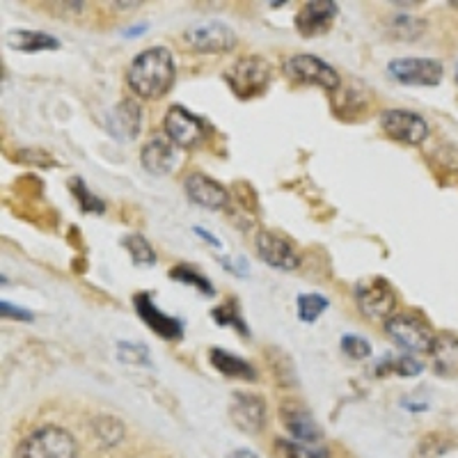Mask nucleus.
Segmentation results:
<instances>
[{
    "label": "nucleus",
    "instance_id": "393cba45",
    "mask_svg": "<svg viewBox=\"0 0 458 458\" xmlns=\"http://www.w3.org/2000/svg\"><path fill=\"white\" fill-rule=\"evenodd\" d=\"M424 28H427V21L411 14H401L392 21V32H394L396 39H406V42L417 39L424 32Z\"/></svg>",
    "mask_w": 458,
    "mask_h": 458
},
{
    "label": "nucleus",
    "instance_id": "bb28decb",
    "mask_svg": "<svg viewBox=\"0 0 458 458\" xmlns=\"http://www.w3.org/2000/svg\"><path fill=\"white\" fill-rule=\"evenodd\" d=\"M170 277H174V280L183 282V284H191V286H198L199 292L204 293V296H214V286H211V282L207 280V277L202 276V273H198L193 268V266H177V268H172L170 271Z\"/></svg>",
    "mask_w": 458,
    "mask_h": 458
},
{
    "label": "nucleus",
    "instance_id": "4468645a",
    "mask_svg": "<svg viewBox=\"0 0 458 458\" xmlns=\"http://www.w3.org/2000/svg\"><path fill=\"white\" fill-rule=\"evenodd\" d=\"M339 14V5L333 0H310L296 14V30L302 37H318L328 32Z\"/></svg>",
    "mask_w": 458,
    "mask_h": 458
},
{
    "label": "nucleus",
    "instance_id": "c9c22d12",
    "mask_svg": "<svg viewBox=\"0 0 458 458\" xmlns=\"http://www.w3.org/2000/svg\"><path fill=\"white\" fill-rule=\"evenodd\" d=\"M232 458H257V456L252 452H248V449H239V452L232 454Z\"/></svg>",
    "mask_w": 458,
    "mask_h": 458
},
{
    "label": "nucleus",
    "instance_id": "0eeeda50",
    "mask_svg": "<svg viewBox=\"0 0 458 458\" xmlns=\"http://www.w3.org/2000/svg\"><path fill=\"white\" fill-rule=\"evenodd\" d=\"M380 129L386 131L392 140L406 142V145H422L428 138V124L422 114L403 108L383 110Z\"/></svg>",
    "mask_w": 458,
    "mask_h": 458
},
{
    "label": "nucleus",
    "instance_id": "aec40b11",
    "mask_svg": "<svg viewBox=\"0 0 458 458\" xmlns=\"http://www.w3.org/2000/svg\"><path fill=\"white\" fill-rule=\"evenodd\" d=\"M208 360H211V365H214L220 374L227 376V378H241V380L257 378V371L250 362H245L243 358L229 353V351L225 349H211Z\"/></svg>",
    "mask_w": 458,
    "mask_h": 458
},
{
    "label": "nucleus",
    "instance_id": "7c9ffc66",
    "mask_svg": "<svg viewBox=\"0 0 458 458\" xmlns=\"http://www.w3.org/2000/svg\"><path fill=\"white\" fill-rule=\"evenodd\" d=\"M342 353L353 360H365L371 355V346L365 337L358 335H344L342 337Z\"/></svg>",
    "mask_w": 458,
    "mask_h": 458
},
{
    "label": "nucleus",
    "instance_id": "72a5a7b5",
    "mask_svg": "<svg viewBox=\"0 0 458 458\" xmlns=\"http://www.w3.org/2000/svg\"><path fill=\"white\" fill-rule=\"evenodd\" d=\"M195 234H198L199 239H204V241H207V243H214L216 248H223V243H220V241L216 239L214 234H207V232H204L202 227H195Z\"/></svg>",
    "mask_w": 458,
    "mask_h": 458
},
{
    "label": "nucleus",
    "instance_id": "412c9836",
    "mask_svg": "<svg viewBox=\"0 0 458 458\" xmlns=\"http://www.w3.org/2000/svg\"><path fill=\"white\" fill-rule=\"evenodd\" d=\"M7 44L14 51H57L60 48V42H57L53 35H47V32L39 30H12L7 35Z\"/></svg>",
    "mask_w": 458,
    "mask_h": 458
},
{
    "label": "nucleus",
    "instance_id": "f3484780",
    "mask_svg": "<svg viewBox=\"0 0 458 458\" xmlns=\"http://www.w3.org/2000/svg\"><path fill=\"white\" fill-rule=\"evenodd\" d=\"M183 191H186L191 202L204 208H223L229 202V193L225 191V186H220L216 179L207 177L202 172L188 174L186 182H183Z\"/></svg>",
    "mask_w": 458,
    "mask_h": 458
},
{
    "label": "nucleus",
    "instance_id": "f8f14e48",
    "mask_svg": "<svg viewBox=\"0 0 458 458\" xmlns=\"http://www.w3.org/2000/svg\"><path fill=\"white\" fill-rule=\"evenodd\" d=\"M140 163L149 174L165 177V174H170L177 167V145L172 142L167 133H154L142 145Z\"/></svg>",
    "mask_w": 458,
    "mask_h": 458
},
{
    "label": "nucleus",
    "instance_id": "cd10ccee",
    "mask_svg": "<svg viewBox=\"0 0 458 458\" xmlns=\"http://www.w3.org/2000/svg\"><path fill=\"white\" fill-rule=\"evenodd\" d=\"M452 447V440L443 433H433V436H427L424 440H420L415 449V458H437L443 456L445 452H449Z\"/></svg>",
    "mask_w": 458,
    "mask_h": 458
},
{
    "label": "nucleus",
    "instance_id": "6ab92c4d",
    "mask_svg": "<svg viewBox=\"0 0 458 458\" xmlns=\"http://www.w3.org/2000/svg\"><path fill=\"white\" fill-rule=\"evenodd\" d=\"M433 369L440 376L458 374V339L452 335H437L431 346Z\"/></svg>",
    "mask_w": 458,
    "mask_h": 458
},
{
    "label": "nucleus",
    "instance_id": "39448f33",
    "mask_svg": "<svg viewBox=\"0 0 458 458\" xmlns=\"http://www.w3.org/2000/svg\"><path fill=\"white\" fill-rule=\"evenodd\" d=\"M355 301L360 312L371 321H387L396 308V293L383 277L362 280L355 286Z\"/></svg>",
    "mask_w": 458,
    "mask_h": 458
},
{
    "label": "nucleus",
    "instance_id": "2eb2a0df",
    "mask_svg": "<svg viewBox=\"0 0 458 458\" xmlns=\"http://www.w3.org/2000/svg\"><path fill=\"white\" fill-rule=\"evenodd\" d=\"M280 420L284 428L292 433L296 443L312 445L318 443L323 437V428L318 427L312 412L308 408H302L296 401H286L280 406Z\"/></svg>",
    "mask_w": 458,
    "mask_h": 458
},
{
    "label": "nucleus",
    "instance_id": "4be33fe9",
    "mask_svg": "<svg viewBox=\"0 0 458 458\" xmlns=\"http://www.w3.org/2000/svg\"><path fill=\"white\" fill-rule=\"evenodd\" d=\"M124 248L131 255L136 266H154L157 264V252L149 245V241L142 234H129L124 236Z\"/></svg>",
    "mask_w": 458,
    "mask_h": 458
},
{
    "label": "nucleus",
    "instance_id": "1a4fd4ad",
    "mask_svg": "<svg viewBox=\"0 0 458 458\" xmlns=\"http://www.w3.org/2000/svg\"><path fill=\"white\" fill-rule=\"evenodd\" d=\"M390 73L403 85H424L433 88L443 81V63L431 57H399L390 63Z\"/></svg>",
    "mask_w": 458,
    "mask_h": 458
},
{
    "label": "nucleus",
    "instance_id": "7ed1b4c3",
    "mask_svg": "<svg viewBox=\"0 0 458 458\" xmlns=\"http://www.w3.org/2000/svg\"><path fill=\"white\" fill-rule=\"evenodd\" d=\"M225 81H227L229 89L241 101L257 99V97H261L268 89V83H271V67L259 55L243 57V60L234 63L225 72Z\"/></svg>",
    "mask_w": 458,
    "mask_h": 458
},
{
    "label": "nucleus",
    "instance_id": "473e14b6",
    "mask_svg": "<svg viewBox=\"0 0 458 458\" xmlns=\"http://www.w3.org/2000/svg\"><path fill=\"white\" fill-rule=\"evenodd\" d=\"M3 317H12V318H16V321H30L32 314L26 312V310L14 308V305H10L7 301H3Z\"/></svg>",
    "mask_w": 458,
    "mask_h": 458
},
{
    "label": "nucleus",
    "instance_id": "b1692460",
    "mask_svg": "<svg viewBox=\"0 0 458 458\" xmlns=\"http://www.w3.org/2000/svg\"><path fill=\"white\" fill-rule=\"evenodd\" d=\"M328 310V298L321 293H302L298 296V318L302 323H314Z\"/></svg>",
    "mask_w": 458,
    "mask_h": 458
},
{
    "label": "nucleus",
    "instance_id": "20e7f679",
    "mask_svg": "<svg viewBox=\"0 0 458 458\" xmlns=\"http://www.w3.org/2000/svg\"><path fill=\"white\" fill-rule=\"evenodd\" d=\"M284 73L293 83L317 85V88L328 89V92H335L342 85L337 69L321 57L310 55V53H298V55L289 57L284 63Z\"/></svg>",
    "mask_w": 458,
    "mask_h": 458
},
{
    "label": "nucleus",
    "instance_id": "ddd939ff",
    "mask_svg": "<svg viewBox=\"0 0 458 458\" xmlns=\"http://www.w3.org/2000/svg\"><path fill=\"white\" fill-rule=\"evenodd\" d=\"M229 417L243 433H259L266 424V401L250 392H234L229 403Z\"/></svg>",
    "mask_w": 458,
    "mask_h": 458
},
{
    "label": "nucleus",
    "instance_id": "f03ea898",
    "mask_svg": "<svg viewBox=\"0 0 458 458\" xmlns=\"http://www.w3.org/2000/svg\"><path fill=\"white\" fill-rule=\"evenodd\" d=\"M14 458H79V445L64 428L42 427L23 437Z\"/></svg>",
    "mask_w": 458,
    "mask_h": 458
},
{
    "label": "nucleus",
    "instance_id": "423d86ee",
    "mask_svg": "<svg viewBox=\"0 0 458 458\" xmlns=\"http://www.w3.org/2000/svg\"><path fill=\"white\" fill-rule=\"evenodd\" d=\"M386 330L401 349L412 351V353H431V346L436 342L427 323L412 314H392L386 321Z\"/></svg>",
    "mask_w": 458,
    "mask_h": 458
},
{
    "label": "nucleus",
    "instance_id": "dca6fc26",
    "mask_svg": "<svg viewBox=\"0 0 458 458\" xmlns=\"http://www.w3.org/2000/svg\"><path fill=\"white\" fill-rule=\"evenodd\" d=\"M133 308H136L138 317L145 321V326L149 330L158 335V337L167 339V342H174V339H182L183 335V323L179 318L170 317V314L161 312L157 308V302L151 301L149 293H138L133 298Z\"/></svg>",
    "mask_w": 458,
    "mask_h": 458
},
{
    "label": "nucleus",
    "instance_id": "9d476101",
    "mask_svg": "<svg viewBox=\"0 0 458 458\" xmlns=\"http://www.w3.org/2000/svg\"><path fill=\"white\" fill-rule=\"evenodd\" d=\"M183 42L188 44V48H193L198 53H225L234 48L236 35L227 23L211 21L188 28L183 32Z\"/></svg>",
    "mask_w": 458,
    "mask_h": 458
},
{
    "label": "nucleus",
    "instance_id": "c85d7f7f",
    "mask_svg": "<svg viewBox=\"0 0 458 458\" xmlns=\"http://www.w3.org/2000/svg\"><path fill=\"white\" fill-rule=\"evenodd\" d=\"M211 317L216 318V323H218V326H234L239 333L248 335V328H245L243 318H241L239 305H236L234 301H227L225 305L216 308L214 312H211Z\"/></svg>",
    "mask_w": 458,
    "mask_h": 458
},
{
    "label": "nucleus",
    "instance_id": "a878e982",
    "mask_svg": "<svg viewBox=\"0 0 458 458\" xmlns=\"http://www.w3.org/2000/svg\"><path fill=\"white\" fill-rule=\"evenodd\" d=\"M69 188H72L73 198L81 202V207H83L85 214H104V208H106L104 202H101V199L97 198L94 193H89L83 179L73 177L72 182H69Z\"/></svg>",
    "mask_w": 458,
    "mask_h": 458
},
{
    "label": "nucleus",
    "instance_id": "5701e85b",
    "mask_svg": "<svg viewBox=\"0 0 458 458\" xmlns=\"http://www.w3.org/2000/svg\"><path fill=\"white\" fill-rule=\"evenodd\" d=\"M276 456L277 458H330L328 449L310 447V445L296 443V440H277Z\"/></svg>",
    "mask_w": 458,
    "mask_h": 458
},
{
    "label": "nucleus",
    "instance_id": "f257e3e1",
    "mask_svg": "<svg viewBox=\"0 0 458 458\" xmlns=\"http://www.w3.org/2000/svg\"><path fill=\"white\" fill-rule=\"evenodd\" d=\"M174 76L177 67L172 53L165 47H154L133 57L126 72V83L140 99H161L174 85Z\"/></svg>",
    "mask_w": 458,
    "mask_h": 458
},
{
    "label": "nucleus",
    "instance_id": "c756f323",
    "mask_svg": "<svg viewBox=\"0 0 458 458\" xmlns=\"http://www.w3.org/2000/svg\"><path fill=\"white\" fill-rule=\"evenodd\" d=\"M386 369L401 376V378H412V376H417L424 369V365L417 358H411V355H399V358L387 360Z\"/></svg>",
    "mask_w": 458,
    "mask_h": 458
},
{
    "label": "nucleus",
    "instance_id": "9b49d317",
    "mask_svg": "<svg viewBox=\"0 0 458 458\" xmlns=\"http://www.w3.org/2000/svg\"><path fill=\"white\" fill-rule=\"evenodd\" d=\"M257 255L277 271H296L301 266L296 245L284 236L276 234V232H268V229L259 232V236H257Z\"/></svg>",
    "mask_w": 458,
    "mask_h": 458
},
{
    "label": "nucleus",
    "instance_id": "f704fd0d",
    "mask_svg": "<svg viewBox=\"0 0 458 458\" xmlns=\"http://www.w3.org/2000/svg\"><path fill=\"white\" fill-rule=\"evenodd\" d=\"M147 30V23H142V26H133V30H126L124 37H133V35H142V32Z\"/></svg>",
    "mask_w": 458,
    "mask_h": 458
},
{
    "label": "nucleus",
    "instance_id": "a211bd4d",
    "mask_svg": "<svg viewBox=\"0 0 458 458\" xmlns=\"http://www.w3.org/2000/svg\"><path fill=\"white\" fill-rule=\"evenodd\" d=\"M142 129V108L133 99H122L120 106L110 113L108 131L117 140L131 142Z\"/></svg>",
    "mask_w": 458,
    "mask_h": 458
},
{
    "label": "nucleus",
    "instance_id": "6e6552de",
    "mask_svg": "<svg viewBox=\"0 0 458 458\" xmlns=\"http://www.w3.org/2000/svg\"><path fill=\"white\" fill-rule=\"evenodd\" d=\"M207 122L183 106H172L165 114V133L177 147H198L207 138Z\"/></svg>",
    "mask_w": 458,
    "mask_h": 458
},
{
    "label": "nucleus",
    "instance_id": "2f4dec72",
    "mask_svg": "<svg viewBox=\"0 0 458 458\" xmlns=\"http://www.w3.org/2000/svg\"><path fill=\"white\" fill-rule=\"evenodd\" d=\"M120 355L124 362H133V365H149V351H147V346H142V344L122 342Z\"/></svg>",
    "mask_w": 458,
    "mask_h": 458
},
{
    "label": "nucleus",
    "instance_id": "e433bc0d",
    "mask_svg": "<svg viewBox=\"0 0 458 458\" xmlns=\"http://www.w3.org/2000/svg\"><path fill=\"white\" fill-rule=\"evenodd\" d=\"M456 83H458V67H456Z\"/></svg>",
    "mask_w": 458,
    "mask_h": 458
}]
</instances>
